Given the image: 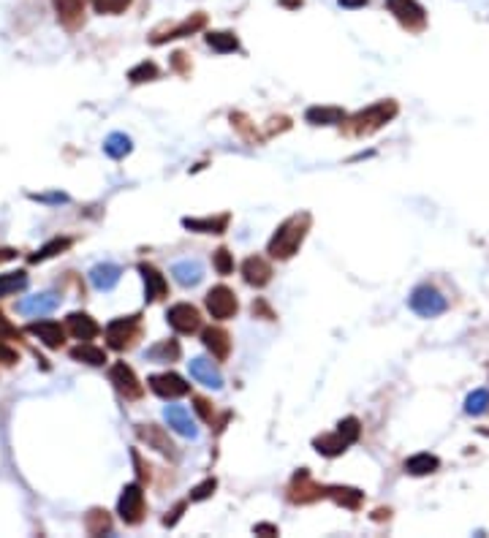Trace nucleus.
Segmentation results:
<instances>
[{"label":"nucleus","instance_id":"15","mask_svg":"<svg viewBox=\"0 0 489 538\" xmlns=\"http://www.w3.org/2000/svg\"><path fill=\"white\" fill-rule=\"evenodd\" d=\"M242 277L247 286L261 289V286H267L269 280H272V267H269L267 259L250 256V259H245V264H242Z\"/></svg>","mask_w":489,"mask_h":538},{"label":"nucleus","instance_id":"10","mask_svg":"<svg viewBox=\"0 0 489 538\" xmlns=\"http://www.w3.org/2000/svg\"><path fill=\"white\" fill-rule=\"evenodd\" d=\"M169 318L171 329H177L180 335H194L201 329V316H198V310H196L194 305H188V302H180V305H174L169 307Z\"/></svg>","mask_w":489,"mask_h":538},{"label":"nucleus","instance_id":"8","mask_svg":"<svg viewBox=\"0 0 489 538\" xmlns=\"http://www.w3.org/2000/svg\"><path fill=\"white\" fill-rule=\"evenodd\" d=\"M149 389L163 400H177L185 397L191 391V384H185V378H180L177 372H161V375H149Z\"/></svg>","mask_w":489,"mask_h":538},{"label":"nucleus","instance_id":"6","mask_svg":"<svg viewBox=\"0 0 489 538\" xmlns=\"http://www.w3.org/2000/svg\"><path fill=\"white\" fill-rule=\"evenodd\" d=\"M207 310L212 313V318H218V321H228V318L237 316V310H240V302H237V296L231 289H226V286H215V289H210L207 293Z\"/></svg>","mask_w":489,"mask_h":538},{"label":"nucleus","instance_id":"20","mask_svg":"<svg viewBox=\"0 0 489 538\" xmlns=\"http://www.w3.org/2000/svg\"><path fill=\"white\" fill-rule=\"evenodd\" d=\"M66 326H68V332H71L73 337L82 342L93 340V337H98V332H101V326H98L87 313H71V316L66 318Z\"/></svg>","mask_w":489,"mask_h":538},{"label":"nucleus","instance_id":"27","mask_svg":"<svg viewBox=\"0 0 489 538\" xmlns=\"http://www.w3.org/2000/svg\"><path fill=\"white\" fill-rule=\"evenodd\" d=\"M71 359L73 362H82V365L101 367L103 362H106V351H103V348H96V345H90V342H82V345L71 348Z\"/></svg>","mask_w":489,"mask_h":538},{"label":"nucleus","instance_id":"46","mask_svg":"<svg viewBox=\"0 0 489 538\" xmlns=\"http://www.w3.org/2000/svg\"><path fill=\"white\" fill-rule=\"evenodd\" d=\"M30 198H36V201H68V196H66V194H47V196H44V194H41V196L33 194Z\"/></svg>","mask_w":489,"mask_h":538},{"label":"nucleus","instance_id":"45","mask_svg":"<svg viewBox=\"0 0 489 538\" xmlns=\"http://www.w3.org/2000/svg\"><path fill=\"white\" fill-rule=\"evenodd\" d=\"M194 405H196V414L201 416L204 421H210V419H212V408H210V402H207L204 397H194Z\"/></svg>","mask_w":489,"mask_h":538},{"label":"nucleus","instance_id":"2","mask_svg":"<svg viewBox=\"0 0 489 538\" xmlns=\"http://www.w3.org/2000/svg\"><path fill=\"white\" fill-rule=\"evenodd\" d=\"M397 117V103L394 101H378V103H372L370 109L365 112H359V115H353L351 117V131L356 133V136H370V133H375L378 128H384L389 120Z\"/></svg>","mask_w":489,"mask_h":538},{"label":"nucleus","instance_id":"30","mask_svg":"<svg viewBox=\"0 0 489 538\" xmlns=\"http://www.w3.org/2000/svg\"><path fill=\"white\" fill-rule=\"evenodd\" d=\"M313 446H316L318 454H323V457H337V454H342L351 443L342 438L340 432H335V435H321V438H316L313 440Z\"/></svg>","mask_w":489,"mask_h":538},{"label":"nucleus","instance_id":"38","mask_svg":"<svg viewBox=\"0 0 489 538\" xmlns=\"http://www.w3.org/2000/svg\"><path fill=\"white\" fill-rule=\"evenodd\" d=\"M155 76H158V66H155V63H149V60L139 63V66H133V68L128 71V79H131L133 85H142V82H152Z\"/></svg>","mask_w":489,"mask_h":538},{"label":"nucleus","instance_id":"33","mask_svg":"<svg viewBox=\"0 0 489 538\" xmlns=\"http://www.w3.org/2000/svg\"><path fill=\"white\" fill-rule=\"evenodd\" d=\"M27 289V275H24L22 269H17V272H3L0 275V299L3 296H11V293H20Z\"/></svg>","mask_w":489,"mask_h":538},{"label":"nucleus","instance_id":"52","mask_svg":"<svg viewBox=\"0 0 489 538\" xmlns=\"http://www.w3.org/2000/svg\"><path fill=\"white\" fill-rule=\"evenodd\" d=\"M283 6H302V0H283Z\"/></svg>","mask_w":489,"mask_h":538},{"label":"nucleus","instance_id":"3","mask_svg":"<svg viewBox=\"0 0 489 538\" xmlns=\"http://www.w3.org/2000/svg\"><path fill=\"white\" fill-rule=\"evenodd\" d=\"M136 337H139V316L115 318V321L106 323V342L115 351L131 348L136 342Z\"/></svg>","mask_w":489,"mask_h":538},{"label":"nucleus","instance_id":"40","mask_svg":"<svg viewBox=\"0 0 489 538\" xmlns=\"http://www.w3.org/2000/svg\"><path fill=\"white\" fill-rule=\"evenodd\" d=\"M131 6V0H93V8L98 14H122Z\"/></svg>","mask_w":489,"mask_h":538},{"label":"nucleus","instance_id":"23","mask_svg":"<svg viewBox=\"0 0 489 538\" xmlns=\"http://www.w3.org/2000/svg\"><path fill=\"white\" fill-rule=\"evenodd\" d=\"M171 275L177 277L180 286H198L201 277H204V269H201V264L196 259H185V261H177L171 267Z\"/></svg>","mask_w":489,"mask_h":538},{"label":"nucleus","instance_id":"24","mask_svg":"<svg viewBox=\"0 0 489 538\" xmlns=\"http://www.w3.org/2000/svg\"><path fill=\"white\" fill-rule=\"evenodd\" d=\"M305 117L313 125H340L345 122V112L340 106H313L305 112Z\"/></svg>","mask_w":489,"mask_h":538},{"label":"nucleus","instance_id":"13","mask_svg":"<svg viewBox=\"0 0 489 538\" xmlns=\"http://www.w3.org/2000/svg\"><path fill=\"white\" fill-rule=\"evenodd\" d=\"M163 419H166V424H169L171 430L180 432L182 438H196V435H198V427H196L194 416H191L188 408H182V405H166Z\"/></svg>","mask_w":489,"mask_h":538},{"label":"nucleus","instance_id":"37","mask_svg":"<svg viewBox=\"0 0 489 538\" xmlns=\"http://www.w3.org/2000/svg\"><path fill=\"white\" fill-rule=\"evenodd\" d=\"M465 411L470 416H481L489 411V391L484 389H476L467 400H465Z\"/></svg>","mask_w":489,"mask_h":538},{"label":"nucleus","instance_id":"1","mask_svg":"<svg viewBox=\"0 0 489 538\" xmlns=\"http://www.w3.org/2000/svg\"><path fill=\"white\" fill-rule=\"evenodd\" d=\"M307 226H310V215H307V212L293 215V218L286 220V223L275 231V237L269 240V256H272V259H280V261L291 259L293 253L299 250L305 234H307Z\"/></svg>","mask_w":489,"mask_h":538},{"label":"nucleus","instance_id":"4","mask_svg":"<svg viewBox=\"0 0 489 538\" xmlns=\"http://www.w3.org/2000/svg\"><path fill=\"white\" fill-rule=\"evenodd\" d=\"M145 492L139 484H128L122 487V495L117 500V514L125 525H139L145 519Z\"/></svg>","mask_w":489,"mask_h":538},{"label":"nucleus","instance_id":"47","mask_svg":"<svg viewBox=\"0 0 489 538\" xmlns=\"http://www.w3.org/2000/svg\"><path fill=\"white\" fill-rule=\"evenodd\" d=\"M253 313H261V316L267 318V321H272V318H275V316H272V310H269L264 302H253Z\"/></svg>","mask_w":489,"mask_h":538},{"label":"nucleus","instance_id":"18","mask_svg":"<svg viewBox=\"0 0 489 538\" xmlns=\"http://www.w3.org/2000/svg\"><path fill=\"white\" fill-rule=\"evenodd\" d=\"M52 3H54V11H57V20L68 30H76L85 22V0H52Z\"/></svg>","mask_w":489,"mask_h":538},{"label":"nucleus","instance_id":"36","mask_svg":"<svg viewBox=\"0 0 489 538\" xmlns=\"http://www.w3.org/2000/svg\"><path fill=\"white\" fill-rule=\"evenodd\" d=\"M85 528H87L90 536H103V533L112 530V519H109V514L103 511V509H93L85 516Z\"/></svg>","mask_w":489,"mask_h":538},{"label":"nucleus","instance_id":"14","mask_svg":"<svg viewBox=\"0 0 489 538\" xmlns=\"http://www.w3.org/2000/svg\"><path fill=\"white\" fill-rule=\"evenodd\" d=\"M136 432H139V438L142 440H147V446H152V449L161 451L163 457H171V460L177 457V446L171 443L169 435H166L161 427H155V424H139Z\"/></svg>","mask_w":489,"mask_h":538},{"label":"nucleus","instance_id":"9","mask_svg":"<svg viewBox=\"0 0 489 538\" xmlns=\"http://www.w3.org/2000/svg\"><path fill=\"white\" fill-rule=\"evenodd\" d=\"M386 6H389L391 14L397 17V22L402 24V27H408V30H421L424 22H427V14H424V8L416 0H389Z\"/></svg>","mask_w":489,"mask_h":538},{"label":"nucleus","instance_id":"22","mask_svg":"<svg viewBox=\"0 0 489 538\" xmlns=\"http://www.w3.org/2000/svg\"><path fill=\"white\" fill-rule=\"evenodd\" d=\"M122 272L117 264H96L90 269V283L96 286L98 291H112L117 283H120Z\"/></svg>","mask_w":489,"mask_h":538},{"label":"nucleus","instance_id":"31","mask_svg":"<svg viewBox=\"0 0 489 538\" xmlns=\"http://www.w3.org/2000/svg\"><path fill=\"white\" fill-rule=\"evenodd\" d=\"M326 495L335 500V503H340V506H345V509H359L362 506V492L359 489H353V487H326Z\"/></svg>","mask_w":489,"mask_h":538},{"label":"nucleus","instance_id":"41","mask_svg":"<svg viewBox=\"0 0 489 538\" xmlns=\"http://www.w3.org/2000/svg\"><path fill=\"white\" fill-rule=\"evenodd\" d=\"M212 261H215V269H218L220 275H231V272H234V256H231L226 247H218V250H215Z\"/></svg>","mask_w":489,"mask_h":538},{"label":"nucleus","instance_id":"21","mask_svg":"<svg viewBox=\"0 0 489 538\" xmlns=\"http://www.w3.org/2000/svg\"><path fill=\"white\" fill-rule=\"evenodd\" d=\"M201 340L204 345L212 351V356L215 359H228V354H231V337H228V332L226 329H218V326H210V329H204V335H201Z\"/></svg>","mask_w":489,"mask_h":538},{"label":"nucleus","instance_id":"16","mask_svg":"<svg viewBox=\"0 0 489 538\" xmlns=\"http://www.w3.org/2000/svg\"><path fill=\"white\" fill-rule=\"evenodd\" d=\"M139 272H142V277H145V299L147 302H158V299H163V296L169 293L166 277L152 267V264H139Z\"/></svg>","mask_w":489,"mask_h":538},{"label":"nucleus","instance_id":"29","mask_svg":"<svg viewBox=\"0 0 489 538\" xmlns=\"http://www.w3.org/2000/svg\"><path fill=\"white\" fill-rule=\"evenodd\" d=\"M131 150H133L131 136H125V133H120V131H115V133H109V136L103 139V152H106L109 158H115V161L125 158Z\"/></svg>","mask_w":489,"mask_h":538},{"label":"nucleus","instance_id":"34","mask_svg":"<svg viewBox=\"0 0 489 538\" xmlns=\"http://www.w3.org/2000/svg\"><path fill=\"white\" fill-rule=\"evenodd\" d=\"M440 467V460L435 454H416L405 463V470L411 476H427V473H435Z\"/></svg>","mask_w":489,"mask_h":538},{"label":"nucleus","instance_id":"39","mask_svg":"<svg viewBox=\"0 0 489 538\" xmlns=\"http://www.w3.org/2000/svg\"><path fill=\"white\" fill-rule=\"evenodd\" d=\"M337 432H340V435L348 440V443H356V440H359V432H362V427H359V419H353V416L342 419L340 424H337Z\"/></svg>","mask_w":489,"mask_h":538},{"label":"nucleus","instance_id":"28","mask_svg":"<svg viewBox=\"0 0 489 538\" xmlns=\"http://www.w3.org/2000/svg\"><path fill=\"white\" fill-rule=\"evenodd\" d=\"M204 24H207V17H204V14H194L191 20H185V22L180 24V27L169 30L166 36H155V38H152V44H163V41H171V38H182V36H191V33H196V30H201Z\"/></svg>","mask_w":489,"mask_h":538},{"label":"nucleus","instance_id":"50","mask_svg":"<svg viewBox=\"0 0 489 538\" xmlns=\"http://www.w3.org/2000/svg\"><path fill=\"white\" fill-rule=\"evenodd\" d=\"M253 530H256V533H267V536H277V528H275V525H256Z\"/></svg>","mask_w":489,"mask_h":538},{"label":"nucleus","instance_id":"19","mask_svg":"<svg viewBox=\"0 0 489 538\" xmlns=\"http://www.w3.org/2000/svg\"><path fill=\"white\" fill-rule=\"evenodd\" d=\"M188 367H191V375L198 384H204L207 389H220L223 386V375L210 359H194V362H188Z\"/></svg>","mask_w":489,"mask_h":538},{"label":"nucleus","instance_id":"35","mask_svg":"<svg viewBox=\"0 0 489 538\" xmlns=\"http://www.w3.org/2000/svg\"><path fill=\"white\" fill-rule=\"evenodd\" d=\"M71 247V240L68 237H57V240H49L44 247H38L27 261L30 264H41V261H47V259H54L57 253H63V250H68Z\"/></svg>","mask_w":489,"mask_h":538},{"label":"nucleus","instance_id":"26","mask_svg":"<svg viewBox=\"0 0 489 538\" xmlns=\"http://www.w3.org/2000/svg\"><path fill=\"white\" fill-rule=\"evenodd\" d=\"M180 354H182V348H180L177 340H161L158 345L147 348L145 359H149V362H177Z\"/></svg>","mask_w":489,"mask_h":538},{"label":"nucleus","instance_id":"48","mask_svg":"<svg viewBox=\"0 0 489 538\" xmlns=\"http://www.w3.org/2000/svg\"><path fill=\"white\" fill-rule=\"evenodd\" d=\"M17 259V250L14 247H0V264L3 261H14Z\"/></svg>","mask_w":489,"mask_h":538},{"label":"nucleus","instance_id":"32","mask_svg":"<svg viewBox=\"0 0 489 538\" xmlns=\"http://www.w3.org/2000/svg\"><path fill=\"white\" fill-rule=\"evenodd\" d=\"M207 44L215 49V52H220V54H228V52H237V49H240L237 36L228 33V30H212V33H207Z\"/></svg>","mask_w":489,"mask_h":538},{"label":"nucleus","instance_id":"44","mask_svg":"<svg viewBox=\"0 0 489 538\" xmlns=\"http://www.w3.org/2000/svg\"><path fill=\"white\" fill-rule=\"evenodd\" d=\"M0 362H3V365H17V362H20V354H17L14 348H8L6 342H0Z\"/></svg>","mask_w":489,"mask_h":538},{"label":"nucleus","instance_id":"43","mask_svg":"<svg viewBox=\"0 0 489 538\" xmlns=\"http://www.w3.org/2000/svg\"><path fill=\"white\" fill-rule=\"evenodd\" d=\"M0 340H20V329L0 313Z\"/></svg>","mask_w":489,"mask_h":538},{"label":"nucleus","instance_id":"42","mask_svg":"<svg viewBox=\"0 0 489 538\" xmlns=\"http://www.w3.org/2000/svg\"><path fill=\"white\" fill-rule=\"evenodd\" d=\"M215 487H218V481L215 479H207V481H201L198 487H194V492H191V500H207L212 492H215Z\"/></svg>","mask_w":489,"mask_h":538},{"label":"nucleus","instance_id":"25","mask_svg":"<svg viewBox=\"0 0 489 538\" xmlns=\"http://www.w3.org/2000/svg\"><path fill=\"white\" fill-rule=\"evenodd\" d=\"M182 226L191 228V231H201V234H223L226 226H228V215H218V218H185Z\"/></svg>","mask_w":489,"mask_h":538},{"label":"nucleus","instance_id":"17","mask_svg":"<svg viewBox=\"0 0 489 538\" xmlns=\"http://www.w3.org/2000/svg\"><path fill=\"white\" fill-rule=\"evenodd\" d=\"M27 332H30L33 337H38V340L44 342L47 348H60V345L66 342V329H63L60 323H54V321H38V323H30V326H27Z\"/></svg>","mask_w":489,"mask_h":538},{"label":"nucleus","instance_id":"51","mask_svg":"<svg viewBox=\"0 0 489 538\" xmlns=\"http://www.w3.org/2000/svg\"><path fill=\"white\" fill-rule=\"evenodd\" d=\"M340 6L342 8H362L367 6V0H340Z\"/></svg>","mask_w":489,"mask_h":538},{"label":"nucleus","instance_id":"49","mask_svg":"<svg viewBox=\"0 0 489 538\" xmlns=\"http://www.w3.org/2000/svg\"><path fill=\"white\" fill-rule=\"evenodd\" d=\"M182 509H185V503H180V506H177V509L171 511V516H166V519H163V525H174V522L180 519V514H182Z\"/></svg>","mask_w":489,"mask_h":538},{"label":"nucleus","instance_id":"7","mask_svg":"<svg viewBox=\"0 0 489 538\" xmlns=\"http://www.w3.org/2000/svg\"><path fill=\"white\" fill-rule=\"evenodd\" d=\"M109 381L115 384V389L120 391L125 400H139V397L145 394V386L139 384L136 372H133L131 367L125 365V362H117V365H112V370H109Z\"/></svg>","mask_w":489,"mask_h":538},{"label":"nucleus","instance_id":"5","mask_svg":"<svg viewBox=\"0 0 489 538\" xmlns=\"http://www.w3.org/2000/svg\"><path fill=\"white\" fill-rule=\"evenodd\" d=\"M411 310L421 318H435L446 310V296L432 286H418L411 293Z\"/></svg>","mask_w":489,"mask_h":538},{"label":"nucleus","instance_id":"12","mask_svg":"<svg viewBox=\"0 0 489 538\" xmlns=\"http://www.w3.org/2000/svg\"><path fill=\"white\" fill-rule=\"evenodd\" d=\"M57 307H60V296L52 291L36 293V296H27L22 302H17V313H22V316H47Z\"/></svg>","mask_w":489,"mask_h":538},{"label":"nucleus","instance_id":"11","mask_svg":"<svg viewBox=\"0 0 489 538\" xmlns=\"http://www.w3.org/2000/svg\"><path fill=\"white\" fill-rule=\"evenodd\" d=\"M321 495H326V489L318 487L316 481L310 479L307 470H299V473L293 476L291 487H289V497H291L293 503H313Z\"/></svg>","mask_w":489,"mask_h":538}]
</instances>
